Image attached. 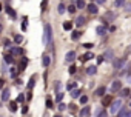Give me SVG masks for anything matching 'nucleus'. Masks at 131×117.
Segmentation results:
<instances>
[{
    "mask_svg": "<svg viewBox=\"0 0 131 117\" xmlns=\"http://www.w3.org/2000/svg\"><path fill=\"white\" fill-rule=\"evenodd\" d=\"M42 42H43L45 46H48V45L52 43V28H51L49 23H46L45 28H43V37H42Z\"/></svg>",
    "mask_w": 131,
    "mask_h": 117,
    "instance_id": "obj_1",
    "label": "nucleus"
},
{
    "mask_svg": "<svg viewBox=\"0 0 131 117\" xmlns=\"http://www.w3.org/2000/svg\"><path fill=\"white\" fill-rule=\"evenodd\" d=\"M120 108H122V100H114V102H111V106H110V112L111 114H117L119 111H120Z\"/></svg>",
    "mask_w": 131,
    "mask_h": 117,
    "instance_id": "obj_2",
    "label": "nucleus"
},
{
    "mask_svg": "<svg viewBox=\"0 0 131 117\" xmlns=\"http://www.w3.org/2000/svg\"><path fill=\"white\" fill-rule=\"evenodd\" d=\"M125 63H126V58H117V60H114V63H113V68L116 71L117 69H122L125 66Z\"/></svg>",
    "mask_w": 131,
    "mask_h": 117,
    "instance_id": "obj_3",
    "label": "nucleus"
},
{
    "mask_svg": "<svg viewBox=\"0 0 131 117\" xmlns=\"http://www.w3.org/2000/svg\"><path fill=\"white\" fill-rule=\"evenodd\" d=\"M76 60V51H68L67 55H65V62L67 63H73Z\"/></svg>",
    "mask_w": 131,
    "mask_h": 117,
    "instance_id": "obj_4",
    "label": "nucleus"
},
{
    "mask_svg": "<svg viewBox=\"0 0 131 117\" xmlns=\"http://www.w3.org/2000/svg\"><path fill=\"white\" fill-rule=\"evenodd\" d=\"M120 89H122L120 80H114V82L111 83V91H113V92H117V91H120Z\"/></svg>",
    "mask_w": 131,
    "mask_h": 117,
    "instance_id": "obj_5",
    "label": "nucleus"
},
{
    "mask_svg": "<svg viewBox=\"0 0 131 117\" xmlns=\"http://www.w3.org/2000/svg\"><path fill=\"white\" fill-rule=\"evenodd\" d=\"M28 57H22V62L19 63V73H22V71H25V68H26V65H28Z\"/></svg>",
    "mask_w": 131,
    "mask_h": 117,
    "instance_id": "obj_6",
    "label": "nucleus"
},
{
    "mask_svg": "<svg viewBox=\"0 0 131 117\" xmlns=\"http://www.w3.org/2000/svg\"><path fill=\"white\" fill-rule=\"evenodd\" d=\"M90 112H91V108H90V106H83V108L80 109L79 115H80V117H88V115H90Z\"/></svg>",
    "mask_w": 131,
    "mask_h": 117,
    "instance_id": "obj_7",
    "label": "nucleus"
},
{
    "mask_svg": "<svg viewBox=\"0 0 131 117\" xmlns=\"http://www.w3.org/2000/svg\"><path fill=\"white\" fill-rule=\"evenodd\" d=\"M103 57H105V60L111 62L113 58H114V51H113V49H106V52L103 54Z\"/></svg>",
    "mask_w": 131,
    "mask_h": 117,
    "instance_id": "obj_8",
    "label": "nucleus"
},
{
    "mask_svg": "<svg viewBox=\"0 0 131 117\" xmlns=\"http://www.w3.org/2000/svg\"><path fill=\"white\" fill-rule=\"evenodd\" d=\"M86 9H88V13H91V14H97V13H99V8H97V5H94V3H90V5L86 6Z\"/></svg>",
    "mask_w": 131,
    "mask_h": 117,
    "instance_id": "obj_9",
    "label": "nucleus"
},
{
    "mask_svg": "<svg viewBox=\"0 0 131 117\" xmlns=\"http://www.w3.org/2000/svg\"><path fill=\"white\" fill-rule=\"evenodd\" d=\"M9 54H13V55H20V54H23V49L19 48V46H13L11 51H9Z\"/></svg>",
    "mask_w": 131,
    "mask_h": 117,
    "instance_id": "obj_10",
    "label": "nucleus"
},
{
    "mask_svg": "<svg viewBox=\"0 0 131 117\" xmlns=\"http://www.w3.org/2000/svg\"><path fill=\"white\" fill-rule=\"evenodd\" d=\"M105 92H106V88H105V86H99V88L94 91V96L102 97V96H105Z\"/></svg>",
    "mask_w": 131,
    "mask_h": 117,
    "instance_id": "obj_11",
    "label": "nucleus"
},
{
    "mask_svg": "<svg viewBox=\"0 0 131 117\" xmlns=\"http://www.w3.org/2000/svg\"><path fill=\"white\" fill-rule=\"evenodd\" d=\"M3 60H5V63H8V65H13V63H14V55H13V54H5Z\"/></svg>",
    "mask_w": 131,
    "mask_h": 117,
    "instance_id": "obj_12",
    "label": "nucleus"
},
{
    "mask_svg": "<svg viewBox=\"0 0 131 117\" xmlns=\"http://www.w3.org/2000/svg\"><path fill=\"white\" fill-rule=\"evenodd\" d=\"M49 63H51V57L45 54V55L42 57V65H43L45 68H48V66H49Z\"/></svg>",
    "mask_w": 131,
    "mask_h": 117,
    "instance_id": "obj_13",
    "label": "nucleus"
},
{
    "mask_svg": "<svg viewBox=\"0 0 131 117\" xmlns=\"http://www.w3.org/2000/svg\"><path fill=\"white\" fill-rule=\"evenodd\" d=\"M5 9H6V14H8V16H9L11 19H17V13H16V11H14V9L11 8V6H6Z\"/></svg>",
    "mask_w": 131,
    "mask_h": 117,
    "instance_id": "obj_14",
    "label": "nucleus"
},
{
    "mask_svg": "<svg viewBox=\"0 0 131 117\" xmlns=\"http://www.w3.org/2000/svg\"><path fill=\"white\" fill-rule=\"evenodd\" d=\"M103 19H105L106 22H113V20L116 19V14H114L113 11H108V13L105 14V17H103Z\"/></svg>",
    "mask_w": 131,
    "mask_h": 117,
    "instance_id": "obj_15",
    "label": "nucleus"
},
{
    "mask_svg": "<svg viewBox=\"0 0 131 117\" xmlns=\"http://www.w3.org/2000/svg\"><path fill=\"white\" fill-rule=\"evenodd\" d=\"M96 32H97L99 36H103V34H106V26H105V25H100V26H97V28H96Z\"/></svg>",
    "mask_w": 131,
    "mask_h": 117,
    "instance_id": "obj_16",
    "label": "nucleus"
},
{
    "mask_svg": "<svg viewBox=\"0 0 131 117\" xmlns=\"http://www.w3.org/2000/svg\"><path fill=\"white\" fill-rule=\"evenodd\" d=\"M96 73H97V66H96V65L88 66V69H86V74H88V76H94Z\"/></svg>",
    "mask_w": 131,
    "mask_h": 117,
    "instance_id": "obj_17",
    "label": "nucleus"
},
{
    "mask_svg": "<svg viewBox=\"0 0 131 117\" xmlns=\"http://www.w3.org/2000/svg\"><path fill=\"white\" fill-rule=\"evenodd\" d=\"M129 92H131V91H129L128 88H122V89H120V94H119V96H120L122 99H125V97H129Z\"/></svg>",
    "mask_w": 131,
    "mask_h": 117,
    "instance_id": "obj_18",
    "label": "nucleus"
},
{
    "mask_svg": "<svg viewBox=\"0 0 131 117\" xmlns=\"http://www.w3.org/2000/svg\"><path fill=\"white\" fill-rule=\"evenodd\" d=\"M2 100H3V102H8V100H9V89H8V88L3 89V92H2Z\"/></svg>",
    "mask_w": 131,
    "mask_h": 117,
    "instance_id": "obj_19",
    "label": "nucleus"
},
{
    "mask_svg": "<svg viewBox=\"0 0 131 117\" xmlns=\"http://www.w3.org/2000/svg\"><path fill=\"white\" fill-rule=\"evenodd\" d=\"M91 58H94V54H93V52H86L85 55H82L80 60H82V62H86V60H91Z\"/></svg>",
    "mask_w": 131,
    "mask_h": 117,
    "instance_id": "obj_20",
    "label": "nucleus"
},
{
    "mask_svg": "<svg viewBox=\"0 0 131 117\" xmlns=\"http://www.w3.org/2000/svg\"><path fill=\"white\" fill-rule=\"evenodd\" d=\"M111 102H113V97H111V96H106V97H103V100H102V106H108Z\"/></svg>",
    "mask_w": 131,
    "mask_h": 117,
    "instance_id": "obj_21",
    "label": "nucleus"
},
{
    "mask_svg": "<svg viewBox=\"0 0 131 117\" xmlns=\"http://www.w3.org/2000/svg\"><path fill=\"white\" fill-rule=\"evenodd\" d=\"M63 29L65 31H71L73 29V23L71 22H63Z\"/></svg>",
    "mask_w": 131,
    "mask_h": 117,
    "instance_id": "obj_22",
    "label": "nucleus"
},
{
    "mask_svg": "<svg viewBox=\"0 0 131 117\" xmlns=\"http://www.w3.org/2000/svg\"><path fill=\"white\" fill-rule=\"evenodd\" d=\"M125 2H126V0H116V2H114V6H116V8H122V6L125 5Z\"/></svg>",
    "mask_w": 131,
    "mask_h": 117,
    "instance_id": "obj_23",
    "label": "nucleus"
},
{
    "mask_svg": "<svg viewBox=\"0 0 131 117\" xmlns=\"http://www.w3.org/2000/svg\"><path fill=\"white\" fill-rule=\"evenodd\" d=\"M76 23H77V26H82V25L85 23V17H83V16H79L77 20H76Z\"/></svg>",
    "mask_w": 131,
    "mask_h": 117,
    "instance_id": "obj_24",
    "label": "nucleus"
},
{
    "mask_svg": "<svg viewBox=\"0 0 131 117\" xmlns=\"http://www.w3.org/2000/svg\"><path fill=\"white\" fill-rule=\"evenodd\" d=\"M14 42H16L17 45H20V43L23 42V37H22L20 34H16V36H14Z\"/></svg>",
    "mask_w": 131,
    "mask_h": 117,
    "instance_id": "obj_25",
    "label": "nucleus"
},
{
    "mask_svg": "<svg viewBox=\"0 0 131 117\" xmlns=\"http://www.w3.org/2000/svg\"><path fill=\"white\" fill-rule=\"evenodd\" d=\"M9 111L11 112H16L17 111V102H11L9 103Z\"/></svg>",
    "mask_w": 131,
    "mask_h": 117,
    "instance_id": "obj_26",
    "label": "nucleus"
},
{
    "mask_svg": "<svg viewBox=\"0 0 131 117\" xmlns=\"http://www.w3.org/2000/svg\"><path fill=\"white\" fill-rule=\"evenodd\" d=\"M76 2H77V5H76V8H79V9H83L86 5H85V2H83V0H76Z\"/></svg>",
    "mask_w": 131,
    "mask_h": 117,
    "instance_id": "obj_27",
    "label": "nucleus"
},
{
    "mask_svg": "<svg viewBox=\"0 0 131 117\" xmlns=\"http://www.w3.org/2000/svg\"><path fill=\"white\" fill-rule=\"evenodd\" d=\"M71 39H73V40H79V39H80V32H79V31H73Z\"/></svg>",
    "mask_w": 131,
    "mask_h": 117,
    "instance_id": "obj_28",
    "label": "nucleus"
},
{
    "mask_svg": "<svg viewBox=\"0 0 131 117\" xmlns=\"http://www.w3.org/2000/svg\"><path fill=\"white\" fill-rule=\"evenodd\" d=\"M34 85H36V79H34V77H31V79H29V82H28V89H32V88H34Z\"/></svg>",
    "mask_w": 131,
    "mask_h": 117,
    "instance_id": "obj_29",
    "label": "nucleus"
},
{
    "mask_svg": "<svg viewBox=\"0 0 131 117\" xmlns=\"http://www.w3.org/2000/svg\"><path fill=\"white\" fill-rule=\"evenodd\" d=\"M79 96H80V89H73V91H71V97H73V99H77Z\"/></svg>",
    "mask_w": 131,
    "mask_h": 117,
    "instance_id": "obj_30",
    "label": "nucleus"
},
{
    "mask_svg": "<svg viewBox=\"0 0 131 117\" xmlns=\"http://www.w3.org/2000/svg\"><path fill=\"white\" fill-rule=\"evenodd\" d=\"M57 11H59V14H65V11H67V8H65V5H63V3H60V5H59V9H57Z\"/></svg>",
    "mask_w": 131,
    "mask_h": 117,
    "instance_id": "obj_31",
    "label": "nucleus"
},
{
    "mask_svg": "<svg viewBox=\"0 0 131 117\" xmlns=\"http://www.w3.org/2000/svg\"><path fill=\"white\" fill-rule=\"evenodd\" d=\"M9 71H11V77H13V79H16V77H17V74H19V69H16V68H11Z\"/></svg>",
    "mask_w": 131,
    "mask_h": 117,
    "instance_id": "obj_32",
    "label": "nucleus"
},
{
    "mask_svg": "<svg viewBox=\"0 0 131 117\" xmlns=\"http://www.w3.org/2000/svg\"><path fill=\"white\" fill-rule=\"evenodd\" d=\"M76 86H77V85H76L74 82H71V83L67 85V89H68V91H73V89H76Z\"/></svg>",
    "mask_w": 131,
    "mask_h": 117,
    "instance_id": "obj_33",
    "label": "nucleus"
},
{
    "mask_svg": "<svg viewBox=\"0 0 131 117\" xmlns=\"http://www.w3.org/2000/svg\"><path fill=\"white\" fill-rule=\"evenodd\" d=\"M62 100H63V94H62V92H57V96H56V102L60 103Z\"/></svg>",
    "mask_w": 131,
    "mask_h": 117,
    "instance_id": "obj_34",
    "label": "nucleus"
},
{
    "mask_svg": "<svg viewBox=\"0 0 131 117\" xmlns=\"http://www.w3.org/2000/svg\"><path fill=\"white\" fill-rule=\"evenodd\" d=\"M123 115H126V109L125 108H120V111L117 112V117H123Z\"/></svg>",
    "mask_w": 131,
    "mask_h": 117,
    "instance_id": "obj_35",
    "label": "nucleus"
},
{
    "mask_svg": "<svg viewBox=\"0 0 131 117\" xmlns=\"http://www.w3.org/2000/svg\"><path fill=\"white\" fill-rule=\"evenodd\" d=\"M3 45H5V48H9V49H11V48H13V46H11V45H13V43H11V40H9V39H6V40H5V42H3Z\"/></svg>",
    "mask_w": 131,
    "mask_h": 117,
    "instance_id": "obj_36",
    "label": "nucleus"
},
{
    "mask_svg": "<svg viewBox=\"0 0 131 117\" xmlns=\"http://www.w3.org/2000/svg\"><path fill=\"white\" fill-rule=\"evenodd\" d=\"M88 103V97L86 96H82L80 97V105H86Z\"/></svg>",
    "mask_w": 131,
    "mask_h": 117,
    "instance_id": "obj_37",
    "label": "nucleus"
},
{
    "mask_svg": "<svg viewBox=\"0 0 131 117\" xmlns=\"http://www.w3.org/2000/svg\"><path fill=\"white\" fill-rule=\"evenodd\" d=\"M76 9H77V8H76L74 5H70V6H68V11H70V14H74V13H76Z\"/></svg>",
    "mask_w": 131,
    "mask_h": 117,
    "instance_id": "obj_38",
    "label": "nucleus"
},
{
    "mask_svg": "<svg viewBox=\"0 0 131 117\" xmlns=\"http://www.w3.org/2000/svg\"><path fill=\"white\" fill-rule=\"evenodd\" d=\"M23 96H25V94H19V97H17V100H16V102H17V103L25 102V97H23Z\"/></svg>",
    "mask_w": 131,
    "mask_h": 117,
    "instance_id": "obj_39",
    "label": "nucleus"
},
{
    "mask_svg": "<svg viewBox=\"0 0 131 117\" xmlns=\"http://www.w3.org/2000/svg\"><path fill=\"white\" fill-rule=\"evenodd\" d=\"M76 71H77V68H76L74 65H71V66H70V71H68V73H70V74H76Z\"/></svg>",
    "mask_w": 131,
    "mask_h": 117,
    "instance_id": "obj_40",
    "label": "nucleus"
},
{
    "mask_svg": "<svg viewBox=\"0 0 131 117\" xmlns=\"http://www.w3.org/2000/svg\"><path fill=\"white\" fill-rule=\"evenodd\" d=\"M54 89H56V91H60V89H62V83H60V82H56Z\"/></svg>",
    "mask_w": 131,
    "mask_h": 117,
    "instance_id": "obj_41",
    "label": "nucleus"
},
{
    "mask_svg": "<svg viewBox=\"0 0 131 117\" xmlns=\"http://www.w3.org/2000/svg\"><path fill=\"white\" fill-rule=\"evenodd\" d=\"M46 106H48V109H52V102H51V99H46Z\"/></svg>",
    "mask_w": 131,
    "mask_h": 117,
    "instance_id": "obj_42",
    "label": "nucleus"
},
{
    "mask_svg": "<svg viewBox=\"0 0 131 117\" xmlns=\"http://www.w3.org/2000/svg\"><path fill=\"white\" fill-rule=\"evenodd\" d=\"M46 3H48V0H42V5H40L42 11H45V8H46Z\"/></svg>",
    "mask_w": 131,
    "mask_h": 117,
    "instance_id": "obj_43",
    "label": "nucleus"
},
{
    "mask_svg": "<svg viewBox=\"0 0 131 117\" xmlns=\"http://www.w3.org/2000/svg\"><path fill=\"white\" fill-rule=\"evenodd\" d=\"M65 109H67V105H63L62 102L59 103V111H65Z\"/></svg>",
    "mask_w": 131,
    "mask_h": 117,
    "instance_id": "obj_44",
    "label": "nucleus"
},
{
    "mask_svg": "<svg viewBox=\"0 0 131 117\" xmlns=\"http://www.w3.org/2000/svg\"><path fill=\"white\" fill-rule=\"evenodd\" d=\"M82 46H83L85 49H91V48H93L94 45H93V43H85V45H82Z\"/></svg>",
    "mask_w": 131,
    "mask_h": 117,
    "instance_id": "obj_45",
    "label": "nucleus"
},
{
    "mask_svg": "<svg viewBox=\"0 0 131 117\" xmlns=\"http://www.w3.org/2000/svg\"><path fill=\"white\" fill-rule=\"evenodd\" d=\"M123 6H125V11H128V13L131 11V3H126V2H125V5H123Z\"/></svg>",
    "mask_w": 131,
    "mask_h": 117,
    "instance_id": "obj_46",
    "label": "nucleus"
},
{
    "mask_svg": "<svg viewBox=\"0 0 131 117\" xmlns=\"http://www.w3.org/2000/svg\"><path fill=\"white\" fill-rule=\"evenodd\" d=\"M103 60H105L103 55H99V57H97V63H103Z\"/></svg>",
    "mask_w": 131,
    "mask_h": 117,
    "instance_id": "obj_47",
    "label": "nucleus"
},
{
    "mask_svg": "<svg viewBox=\"0 0 131 117\" xmlns=\"http://www.w3.org/2000/svg\"><path fill=\"white\" fill-rule=\"evenodd\" d=\"M23 20H25V22L22 23V29H23V31H26V17H25Z\"/></svg>",
    "mask_w": 131,
    "mask_h": 117,
    "instance_id": "obj_48",
    "label": "nucleus"
},
{
    "mask_svg": "<svg viewBox=\"0 0 131 117\" xmlns=\"http://www.w3.org/2000/svg\"><path fill=\"white\" fill-rule=\"evenodd\" d=\"M31 99H32V92H31V91H29V92H28V94H26V100H31Z\"/></svg>",
    "mask_w": 131,
    "mask_h": 117,
    "instance_id": "obj_49",
    "label": "nucleus"
},
{
    "mask_svg": "<svg viewBox=\"0 0 131 117\" xmlns=\"http://www.w3.org/2000/svg\"><path fill=\"white\" fill-rule=\"evenodd\" d=\"M126 80H128V83H131V69H129V73H128V76H126Z\"/></svg>",
    "mask_w": 131,
    "mask_h": 117,
    "instance_id": "obj_50",
    "label": "nucleus"
},
{
    "mask_svg": "<svg viewBox=\"0 0 131 117\" xmlns=\"http://www.w3.org/2000/svg\"><path fill=\"white\" fill-rule=\"evenodd\" d=\"M93 2H97L99 5H102V3H105V2H106V0H93Z\"/></svg>",
    "mask_w": 131,
    "mask_h": 117,
    "instance_id": "obj_51",
    "label": "nucleus"
},
{
    "mask_svg": "<svg viewBox=\"0 0 131 117\" xmlns=\"http://www.w3.org/2000/svg\"><path fill=\"white\" fill-rule=\"evenodd\" d=\"M22 112L26 114V112H28V106H23V108H22Z\"/></svg>",
    "mask_w": 131,
    "mask_h": 117,
    "instance_id": "obj_52",
    "label": "nucleus"
},
{
    "mask_svg": "<svg viewBox=\"0 0 131 117\" xmlns=\"http://www.w3.org/2000/svg\"><path fill=\"white\" fill-rule=\"evenodd\" d=\"M3 85H5V80H3V79H0V88H3Z\"/></svg>",
    "mask_w": 131,
    "mask_h": 117,
    "instance_id": "obj_53",
    "label": "nucleus"
},
{
    "mask_svg": "<svg viewBox=\"0 0 131 117\" xmlns=\"http://www.w3.org/2000/svg\"><path fill=\"white\" fill-rule=\"evenodd\" d=\"M125 117H131V111H129V112H126V115H125Z\"/></svg>",
    "mask_w": 131,
    "mask_h": 117,
    "instance_id": "obj_54",
    "label": "nucleus"
},
{
    "mask_svg": "<svg viewBox=\"0 0 131 117\" xmlns=\"http://www.w3.org/2000/svg\"><path fill=\"white\" fill-rule=\"evenodd\" d=\"M54 117H62V115H59V114H56V115H54Z\"/></svg>",
    "mask_w": 131,
    "mask_h": 117,
    "instance_id": "obj_55",
    "label": "nucleus"
},
{
    "mask_svg": "<svg viewBox=\"0 0 131 117\" xmlns=\"http://www.w3.org/2000/svg\"><path fill=\"white\" fill-rule=\"evenodd\" d=\"M0 11H2V5H0Z\"/></svg>",
    "mask_w": 131,
    "mask_h": 117,
    "instance_id": "obj_56",
    "label": "nucleus"
},
{
    "mask_svg": "<svg viewBox=\"0 0 131 117\" xmlns=\"http://www.w3.org/2000/svg\"><path fill=\"white\" fill-rule=\"evenodd\" d=\"M0 29H2V25H0Z\"/></svg>",
    "mask_w": 131,
    "mask_h": 117,
    "instance_id": "obj_57",
    "label": "nucleus"
},
{
    "mask_svg": "<svg viewBox=\"0 0 131 117\" xmlns=\"http://www.w3.org/2000/svg\"><path fill=\"white\" fill-rule=\"evenodd\" d=\"M129 108H131V103H129Z\"/></svg>",
    "mask_w": 131,
    "mask_h": 117,
    "instance_id": "obj_58",
    "label": "nucleus"
},
{
    "mask_svg": "<svg viewBox=\"0 0 131 117\" xmlns=\"http://www.w3.org/2000/svg\"><path fill=\"white\" fill-rule=\"evenodd\" d=\"M129 94H131V92H129Z\"/></svg>",
    "mask_w": 131,
    "mask_h": 117,
    "instance_id": "obj_59",
    "label": "nucleus"
}]
</instances>
